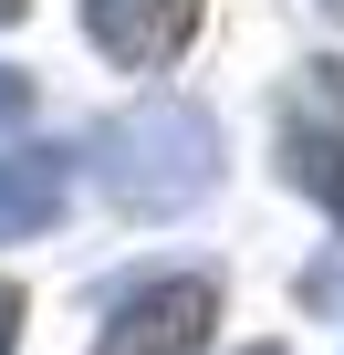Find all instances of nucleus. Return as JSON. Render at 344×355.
<instances>
[{
    "label": "nucleus",
    "mask_w": 344,
    "mask_h": 355,
    "mask_svg": "<svg viewBox=\"0 0 344 355\" xmlns=\"http://www.w3.org/2000/svg\"><path fill=\"white\" fill-rule=\"evenodd\" d=\"M209 157H219V136H209V115H188V105H125L115 125H105V199L115 209H136V220H167V209H188L199 189H209Z\"/></svg>",
    "instance_id": "nucleus-1"
},
{
    "label": "nucleus",
    "mask_w": 344,
    "mask_h": 355,
    "mask_svg": "<svg viewBox=\"0 0 344 355\" xmlns=\"http://www.w3.org/2000/svg\"><path fill=\"white\" fill-rule=\"evenodd\" d=\"M209 324H219V293L178 272V282H146V293H125L94 355H199V345H209Z\"/></svg>",
    "instance_id": "nucleus-2"
},
{
    "label": "nucleus",
    "mask_w": 344,
    "mask_h": 355,
    "mask_svg": "<svg viewBox=\"0 0 344 355\" xmlns=\"http://www.w3.org/2000/svg\"><path fill=\"white\" fill-rule=\"evenodd\" d=\"M84 32L105 63L125 73H156V63H178L188 32H199V0H84Z\"/></svg>",
    "instance_id": "nucleus-3"
},
{
    "label": "nucleus",
    "mask_w": 344,
    "mask_h": 355,
    "mask_svg": "<svg viewBox=\"0 0 344 355\" xmlns=\"http://www.w3.org/2000/svg\"><path fill=\"white\" fill-rule=\"evenodd\" d=\"M63 220V157L21 146V157H0V241H32Z\"/></svg>",
    "instance_id": "nucleus-4"
},
{
    "label": "nucleus",
    "mask_w": 344,
    "mask_h": 355,
    "mask_svg": "<svg viewBox=\"0 0 344 355\" xmlns=\"http://www.w3.org/2000/svg\"><path fill=\"white\" fill-rule=\"evenodd\" d=\"M282 167H292V189H313L334 209V230H344V136L334 125H292L282 136Z\"/></svg>",
    "instance_id": "nucleus-5"
},
{
    "label": "nucleus",
    "mask_w": 344,
    "mask_h": 355,
    "mask_svg": "<svg viewBox=\"0 0 344 355\" xmlns=\"http://www.w3.org/2000/svg\"><path fill=\"white\" fill-rule=\"evenodd\" d=\"M32 115V73H11V63H0V125H21Z\"/></svg>",
    "instance_id": "nucleus-6"
},
{
    "label": "nucleus",
    "mask_w": 344,
    "mask_h": 355,
    "mask_svg": "<svg viewBox=\"0 0 344 355\" xmlns=\"http://www.w3.org/2000/svg\"><path fill=\"white\" fill-rule=\"evenodd\" d=\"M11 345H21V293L0 282V355H11Z\"/></svg>",
    "instance_id": "nucleus-7"
},
{
    "label": "nucleus",
    "mask_w": 344,
    "mask_h": 355,
    "mask_svg": "<svg viewBox=\"0 0 344 355\" xmlns=\"http://www.w3.org/2000/svg\"><path fill=\"white\" fill-rule=\"evenodd\" d=\"M0 21H21V0H0Z\"/></svg>",
    "instance_id": "nucleus-8"
},
{
    "label": "nucleus",
    "mask_w": 344,
    "mask_h": 355,
    "mask_svg": "<svg viewBox=\"0 0 344 355\" xmlns=\"http://www.w3.org/2000/svg\"><path fill=\"white\" fill-rule=\"evenodd\" d=\"M240 355H282V345H240Z\"/></svg>",
    "instance_id": "nucleus-9"
},
{
    "label": "nucleus",
    "mask_w": 344,
    "mask_h": 355,
    "mask_svg": "<svg viewBox=\"0 0 344 355\" xmlns=\"http://www.w3.org/2000/svg\"><path fill=\"white\" fill-rule=\"evenodd\" d=\"M323 11H334V21H344V0H323Z\"/></svg>",
    "instance_id": "nucleus-10"
}]
</instances>
